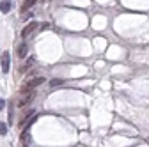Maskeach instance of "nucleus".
I'll use <instances>...</instances> for the list:
<instances>
[{
    "mask_svg": "<svg viewBox=\"0 0 149 147\" xmlns=\"http://www.w3.org/2000/svg\"><path fill=\"white\" fill-rule=\"evenodd\" d=\"M41 83H45V78H43V76L32 78V80H29V82H27L25 85H22V87H20V92H22V94H25V92H27V94H30V92H32V89L39 87Z\"/></svg>",
    "mask_w": 149,
    "mask_h": 147,
    "instance_id": "f257e3e1",
    "label": "nucleus"
},
{
    "mask_svg": "<svg viewBox=\"0 0 149 147\" xmlns=\"http://www.w3.org/2000/svg\"><path fill=\"white\" fill-rule=\"evenodd\" d=\"M0 62H2V71L9 73V69H11V53L4 51L2 55H0Z\"/></svg>",
    "mask_w": 149,
    "mask_h": 147,
    "instance_id": "f03ea898",
    "label": "nucleus"
},
{
    "mask_svg": "<svg viewBox=\"0 0 149 147\" xmlns=\"http://www.w3.org/2000/svg\"><path fill=\"white\" fill-rule=\"evenodd\" d=\"M37 27H39V25H37L36 21H30V23H27V27L22 30V37H27V35H29V34H32V32H34Z\"/></svg>",
    "mask_w": 149,
    "mask_h": 147,
    "instance_id": "7ed1b4c3",
    "label": "nucleus"
},
{
    "mask_svg": "<svg viewBox=\"0 0 149 147\" xmlns=\"http://www.w3.org/2000/svg\"><path fill=\"white\" fill-rule=\"evenodd\" d=\"M34 101V94L30 92V94H27V96H23L20 101H18V106H20V108H23V106H27V105H30Z\"/></svg>",
    "mask_w": 149,
    "mask_h": 147,
    "instance_id": "20e7f679",
    "label": "nucleus"
},
{
    "mask_svg": "<svg viewBox=\"0 0 149 147\" xmlns=\"http://www.w3.org/2000/svg\"><path fill=\"white\" fill-rule=\"evenodd\" d=\"M18 57H20V59H25L27 57V53H29V48H27V43H22L20 46H18Z\"/></svg>",
    "mask_w": 149,
    "mask_h": 147,
    "instance_id": "39448f33",
    "label": "nucleus"
},
{
    "mask_svg": "<svg viewBox=\"0 0 149 147\" xmlns=\"http://www.w3.org/2000/svg\"><path fill=\"white\" fill-rule=\"evenodd\" d=\"M32 117H34V110H27V112L22 115V119H20V126H23L25 121H27V119H32Z\"/></svg>",
    "mask_w": 149,
    "mask_h": 147,
    "instance_id": "423d86ee",
    "label": "nucleus"
},
{
    "mask_svg": "<svg viewBox=\"0 0 149 147\" xmlns=\"http://www.w3.org/2000/svg\"><path fill=\"white\" fill-rule=\"evenodd\" d=\"M0 11L9 12L11 11V0H2V2H0Z\"/></svg>",
    "mask_w": 149,
    "mask_h": 147,
    "instance_id": "0eeeda50",
    "label": "nucleus"
},
{
    "mask_svg": "<svg viewBox=\"0 0 149 147\" xmlns=\"http://www.w3.org/2000/svg\"><path fill=\"white\" fill-rule=\"evenodd\" d=\"M36 4V0H25V2H23V6H22V12H25L29 7H32Z\"/></svg>",
    "mask_w": 149,
    "mask_h": 147,
    "instance_id": "6e6552de",
    "label": "nucleus"
},
{
    "mask_svg": "<svg viewBox=\"0 0 149 147\" xmlns=\"http://www.w3.org/2000/svg\"><path fill=\"white\" fill-rule=\"evenodd\" d=\"M7 135V124L6 122H0V137Z\"/></svg>",
    "mask_w": 149,
    "mask_h": 147,
    "instance_id": "1a4fd4ad",
    "label": "nucleus"
},
{
    "mask_svg": "<svg viewBox=\"0 0 149 147\" xmlns=\"http://www.w3.org/2000/svg\"><path fill=\"white\" fill-rule=\"evenodd\" d=\"M64 82L61 80V78H53L52 82H50V87H59V85H62Z\"/></svg>",
    "mask_w": 149,
    "mask_h": 147,
    "instance_id": "9d476101",
    "label": "nucleus"
},
{
    "mask_svg": "<svg viewBox=\"0 0 149 147\" xmlns=\"http://www.w3.org/2000/svg\"><path fill=\"white\" fill-rule=\"evenodd\" d=\"M32 64H34V59H29V60H27V64H23V66H22V71H27Z\"/></svg>",
    "mask_w": 149,
    "mask_h": 147,
    "instance_id": "9b49d317",
    "label": "nucleus"
},
{
    "mask_svg": "<svg viewBox=\"0 0 149 147\" xmlns=\"http://www.w3.org/2000/svg\"><path fill=\"white\" fill-rule=\"evenodd\" d=\"M4 106H6V101H4L2 98H0V112H2V110H4Z\"/></svg>",
    "mask_w": 149,
    "mask_h": 147,
    "instance_id": "f8f14e48",
    "label": "nucleus"
}]
</instances>
